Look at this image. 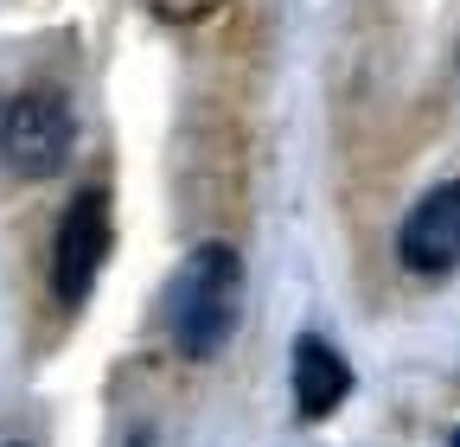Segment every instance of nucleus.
Masks as SVG:
<instances>
[{
    "mask_svg": "<svg viewBox=\"0 0 460 447\" xmlns=\"http://www.w3.org/2000/svg\"><path fill=\"white\" fill-rule=\"evenodd\" d=\"M243 313V256L230 243H199L166 288V339L180 358H217Z\"/></svg>",
    "mask_w": 460,
    "mask_h": 447,
    "instance_id": "f257e3e1",
    "label": "nucleus"
},
{
    "mask_svg": "<svg viewBox=\"0 0 460 447\" xmlns=\"http://www.w3.org/2000/svg\"><path fill=\"white\" fill-rule=\"evenodd\" d=\"M71 141H77V122L58 90H26L7 102V135H0V153H7L13 173L26 180H51L58 166L71 160Z\"/></svg>",
    "mask_w": 460,
    "mask_h": 447,
    "instance_id": "f03ea898",
    "label": "nucleus"
},
{
    "mask_svg": "<svg viewBox=\"0 0 460 447\" xmlns=\"http://www.w3.org/2000/svg\"><path fill=\"white\" fill-rule=\"evenodd\" d=\"M109 256V192L90 186L65 205V217H58V243H51V288L65 307H77L96 282V268Z\"/></svg>",
    "mask_w": 460,
    "mask_h": 447,
    "instance_id": "7ed1b4c3",
    "label": "nucleus"
},
{
    "mask_svg": "<svg viewBox=\"0 0 460 447\" xmlns=\"http://www.w3.org/2000/svg\"><path fill=\"white\" fill-rule=\"evenodd\" d=\"M396 256L410 275H447L460 262V180L429 186L396 224Z\"/></svg>",
    "mask_w": 460,
    "mask_h": 447,
    "instance_id": "20e7f679",
    "label": "nucleus"
},
{
    "mask_svg": "<svg viewBox=\"0 0 460 447\" xmlns=\"http://www.w3.org/2000/svg\"><path fill=\"white\" fill-rule=\"evenodd\" d=\"M345 390H352L345 358H339L326 339L301 332V339H295V409H301L307 422H320V416H332V409L345 403Z\"/></svg>",
    "mask_w": 460,
    "mask_h": 447,
    "instance_id": "39448f33",
    "label": "nucleus"
},
{
    "mask_svg": "<svg viewBox=\"0 0 460 447\" xmlns=\"http://www.w3.org/2000/svg\"><path fill=\"white\" fill-rule=\"evenodd\" d=\"M147 7H154L160 20H172V26H192V20H211L224 0H147Z\"/></svg>",
    "mask_w": 460,
    "mask_h": 447,
    "instance_id": "423d86ee",
    "label": "nucleus"
},
{
    "mask_svg": "<svg viewBox=\"0 0 460 447\" xmlns=\"http://www.w3.org/2000/svg\"><path fill=\"white\" fill-rule=\"evenodd\" d=\"M0 135H7V102H0Z\"/></svg>",
    "mask_w": 460,
    "mask_h": 447,
    "instance_id": "0eeeda50",
    "label": "nucleus"
},
{
    "mask_svg": "<svg viewBox=\"0 0 460 447\" xmlns=\"http://www.w3.org/2000/svg\"><path fill=\"white\" fill-rule=\"evenodd\" d=\"M454 447H460V434H454Z\"/></svg>",
    "mask_w": 460,
    "mask_h": 447,
    "instance_id": "6e6552de",
    "label": "nucleus"
}]
</instances>
